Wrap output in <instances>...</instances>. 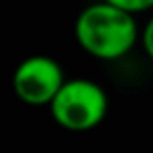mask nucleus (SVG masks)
Returning <instances> with one entry per match:
<instances>
[{
	"label": "nucleus",
	"instance_id": "obj_1",
	"mask_svg": "<svg viewBox=\"0 0 153 153\" xmlns=\"http://www.w3.org/2000/svg\"><path fill=\"white\" fill-rule=\"evenodd\" d=\"M74 34L80 48L101 61L122 59L140 38L134 15L105 0L88 4L78 15Z\"/></svg>",
	"mask_w": 153,
	"mask_h": 153
},
{
	"label": "nucleus",
	"instance_id": "obj_2",
	"mask_svg": "<svg viewBox=\"0 0 153 153\" xmlns=\"http://www.w3.org/2000/svg\"><path fill=\"white\" fill-rule=\"evenodd\" d=\"M107 107L109 99L103 86L86 78L65 80L48 103L55 124L69 132H86L97 128L105 120Z\"/></svg>",
	"mask_w": 153,
	"mask_h": 153
},
{
	"label": "nucleus",
	"instance_id": "obj_3",
	"mask_svg": "<svg viewBox=\"0 0 153 153\" xmlns=\"http://www.w3.org/2000/svg\"><path fill=\"white\" fill-rule=\"evenodd\" d=\"M63 82V67L46 55H32L23 59L13 71V92L30 107H48Z\"/></svg>",
	"mask_w": 153,
	"mask_h": 153
},
{
	"label": "nucleus",
	"instance_id": "obj_4",
	"mask_svg": "<svg viewBox=\"0 0 153 153\" xmlns=\"http://www.w3.org/2000/svg\"><path fill=\"white\" fill-rule=\"evenodd\" d=\"M105 2H109V4H113L126 13H132V15L147 13L153 9V0H105Z\"/></svg>",
	"mask_w": 153,
	"mask_h": 153
},
{
	"label": "nucleus",
	"instance_id": "obj_5",
	"mask_svg": "<svg viewBox=\"0 0 153 153\" xmlns=\"http://www.w3.org/2000/svg\"><path fill=\"white\" fill-rule=\"evenodd\" d=\"M140 42H143V48H145V53L153 59V17L147 21V25L143 27V32H140Z\"/></svg>",
	"mask_w": 153,
	"mask_h": 153
}]
</instances>
